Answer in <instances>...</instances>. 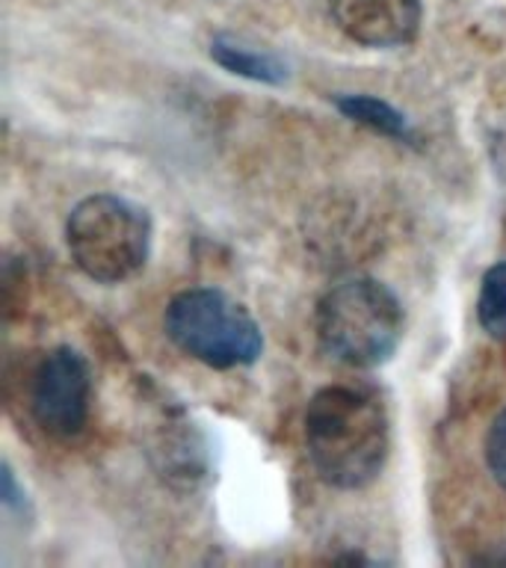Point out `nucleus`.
<instances>
[{"mask_svg":"<svg viewBox=\"0 0 506 568\" xmlns=\"http://www.w3.org/2000/svg\"><path fill=\"white\" fill-rule=\"evenodd\" d=\"M337 30L364 48H399L417 36L421 0H328Z\"/></svg>","mask_w":506,"mask_h":568,"instance_id":"6","label":"nucleus"},{"mask_svg":"<svg viewBox=\"0 0 506 568\" xmlns=\"http://www.w3.org/2000/svg\"><path fill=\"white\" fill-rule=\"evenodd\" d=\"M169 341L213 371L255 364L264 353V335L240 302L216 287L178 293L166 308Z\"/></svg>","mask_w":506,"mask_h":568,"instance_id":"4","label":"nucleus"},{"mask_svg":"<svg viewBox=\"0 0 506 568\" xmlns=\"http://www.w3.org/2000/svg\"><path fill=\"white\" fill-rule=\"evenodd\" d=\"M89 403H92V376L87 358L71 346L51 349L36 367L30 385V408L36 424L48 435L71 438L87 426Z\"/></svg>","mask_w":506,"mask_h":568,"instance_id":"5","label":"nucleus"},{"mask_svg":"<svg viewBox=\"0 0 506 568\" xmlns=\"http://www.w3.org/2000/svg\"><path fill=\"white\" fill-rule=\"evenodd\" d=\"M337 110L355 122L367 124L373 131L385 133V136H394V140H408L412 131H408L406 115L397 113L394 106L380 101V98L371 95H344L337 98Z\"/></svg>","mask_w":506,"mask_h":568,"instance_id":"8","label":"nucleus"},{"mask_svg":"<svg viewBox=\"0 0 506 568\" xmlns=\"http://www.w3.org/2000/svg\"><path fill=\"white\" fill-rule=\"evenodd\" d=\"M486 462L492 477L506 488V408L492 420V429L486 435Z\"/></svg>","mask_w":506,"mask_h":568,"instance_id":"10","label":"nucleus"},{"mask_svg":"<svg viewBox=\"0 0 506 568\" xmlns=\"http://www.w3.org/2000/svg\"><path fill=\"white\" fill-rule=\"evenodd\" d=\"M65 243L74 264L92 282H128L149 261V213L119 195H89L71 211Z\"/></svg>","mask_w":506,"mask_h":568,"instance_id":"3","label":"nucleus"},{"mask_svg":"<svg viewBox=\"0 0 506 568\" xmlns=\"http://www.w3.org/2000/svg\"><path fill=\"white\" fill-rule=\"evenodd\" d=\"M479 326L492 337H506V264L492 266L483 275L477 302Z\"/></svg>","mask_w":506,"mask_h":568,"instance_id":"9","label":"nucleus"},{"mask_svg":"<svg viewBox=\"0 0 506 568\" xmlns=\"http://www.w3.org/2000/svg\"><path fill=\"white\" fill-rule=\"evenodd\" d=\"M211 57L220 62L222 69H229L231 74H240V78L257 80V83H282L287 78V71L273 53L252 51V48H243L237 42H229V39H213L211 42Z\"/></svg>","mask_w":506,"mask_h":568,"instance_id":"7","label":"nucleus"},{"mask_svg":"<svg viewBox=\"0 0 506 568\" xmlns=\"http://www.w3.org/2000/svg\"><path fill=\"white\" fill-rule=\"evenodd\" d=\"M403 305L376 278H346L323 293L317 305V341L323 353L350 367L388 362L403 337Z\"/></svg>","mask_w":506,"mask_h":568,"instance_id":"2","label":"nucleus"},{"mask_svg":"<svg viewBox=\"0 0 506 568\" xmlns=\"http://www.w3.org/2000/svg\"><path fill=\"white\" fill-rule=\"evenodd\" d=\"M305 447L328 486H371L391 450L388 412L380 394L362 385L320 388L305 408Z\"/></svg>","mask_w":506,"mask_h":568,"instance_id":"1","label":"nucleus"}]
</instances>
